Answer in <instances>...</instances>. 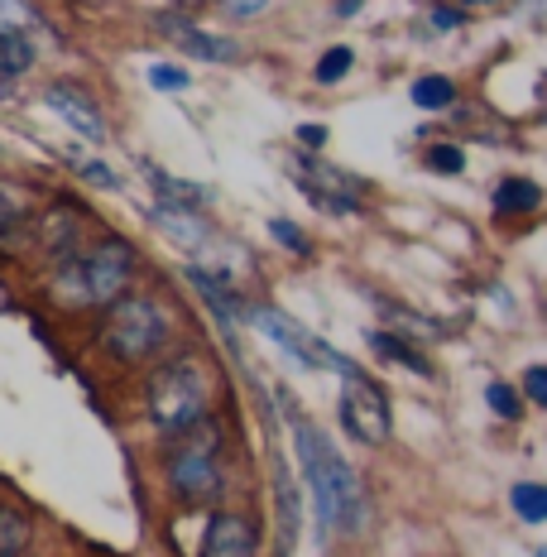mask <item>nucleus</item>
I'll return each instance as SVG.
<instances>
[{"label":"nucleus","mask_w":547,"mask_h":557,"mask_svg":"<svg viewBox=\"0 0 547 557\" xmlns=\"http://www.w3.org/2000/svg\"><path fill=\"white\" fill-rule=\"evenodd\" d=\"M427 20H433L437 29H457V25H465V15H461V10H451V5H433V15H427Z\"/></svg>","instance_id":"32"},{"label":"nucleus","mask_w":547,"mask_h":557,"mask_svg":"<svg viewBox=\"0 0 547 557\" xmlns=\"http://www.w3.org/2000/svg\"><path fill=\"white\" fill-rule=\"evenodd\" d=\"M509 500H514V509H519V519H523V524H543V519H547V491H543V485L519 481Z\"/></svg>","instance_id":"20"},{"label":"nucleus","mask_w":547,"mask_h":557,"mask_svg":"<svg viewBox=\"0 0 547 557\" xmlns=\"http://www.w3.org/2000/svg\"><path fill=\"white\" fill-rule=\"evenodd\" d=\"M145 178H149V188L164 197L169 212H202V202H207L202 183H183V178H173V173L154 169V164H145Z\"/></svg>","instance_id":"12"},{"label":"nucleus","mask_w":547,"mask_h":557,"mask_svg":"<svg viewBox=\"0 0 547 557\" xmlns=\"http://www.w3.org/2000/svg\"><path fill=\"white\" fill-rule=\"evenodd\" d=\"M274 0H221V15H231V20H254V15H264Z\"/></svg>","instance_id":"28"},{"label":"nucleus","mask_w":547,"mask_h":557,"mask_svg":"<svg viewBox=\"0 0 547 557\" xmlns=\"http://www.w3.org/2000/svg\"><path fill=\"white\" fill-rule=\"evenodd\" d=\"M485 404H490L499 418H519V399H514V389L509 385H490L485 389Z\"/></svg>","instance_id":"27"},{"label":"nucleus","mask_w":547,"mask_h":557,"mask_svg":"<svg viewBox=\"0 0 547 557\" xmlns=\"http://www.w3.org/2000/svg\"><path fill=\"white\" fill-rule=\"evenodd\" d=\"M192 433H197V428H192ZM169 485L178 491V500H188V505H202V500H212V495L221 491L212 428H202V433H197L188 447L173 451V461H169Z\"/></svg>","instance_id":"6"},{"label":"nucleus","mask_w":547,"mask_h":557,"mask_svg":"<svg viewBox=\"0 0 547 557\" xmlns=\"http://www.w3.org/2000/svg\"><path fill=\"white\" fill-rule=\"evenodd\" d=\"M389 322H394L399 332H409V336H437V332H442L437 322H423V318H418V312H409V308H389Z\"/></svg>","instance_id":"23"},{"label":"nucleus","mask_w":547,"mask_h":557,"mask_svg":"<svg viewBox=\"0 0 547 557\" xmlns=\"http://www.w3.org/2000/svg\"><path fill=\"white\" fill-rule=\"evenodd\" d=\"M523 394H529L533 404H547V370L543 366H529V375H523Z\"/></svg>","instance_id":"30"},{"label":"nucleus","mask_w":547,"mask_h":557,"mask_svg":"<svg viewBox=\"0 0 547 557\" xmlns=\"http://www.w3.org/2000/svg\"><path fill=\"white\" fill-rule=\"evenodd\" d=\"M107 322H101V346L115 361H145L164 346L169 336V318L154 298L145 294H121L115 304H107Z\"/></svg>","instance_id":"4"},{"label":"nucleus","mask_w":547,"mask_h":557,"mask_svg":"<svg viewBox=\"0 0 547 557\" xmlns=\"http://www.w3.org/2000/svg\"><path fill=\"white\" fill-rule=\"evenodd\" d=\"M29 5L25 0H0V29H20V25H29Z\"/></svg>","instance_id":"29"},{"label":"nucleus","mask_w":547,"mask_h":557,"mask_svg":"<svg viewBox=\"0 0 547 557\" xmlns=\"http://www.w3.org/2000/svg\"><path fill=\"white\" fill-rule=\"evenodd\" d=\"M73 169L83 173L87 183H97V188H115V173H111V169H101V159H83V154H73Z\"/></svg>","instance_id":"26"},{"label":"nucleus","mask_w":547,"mask_h":557,"mask_svg":"<svg viewBox=\"0 0 547 557\" xmlns=\"http://www.w3.org/2000/svg\"><path fill=\"white\" fill-rule=\"evenodd\" d=\"M15 216H20V197L0 188V236H5V231H10V222H15Z\"/></svg>","instance_id":"31"},{"label":"nucleus","mask_w":547,"mask_h":557,"mask_svg":"<svg viewBox=\"0 0 547 557\" xmlns=\"http://www.w3.org/2000/svg\"><path fill=\"white\" fill-rule=\"evenodd\" d=\"M159 29L169 34L178 49H188L192 58H202V63H236L240 58V44H231V39H221V34H207V29H197L188 25V20H173V15H159L154 20Z\"/></svg>","instance_id":"9"},{"label":"nucleus","mask_w":547,"mask_h":557,"mask_svg":"<svg viewBox=\"0 0 547 557\" xmlns=\"http://www.w3.org/2000/svg\"><path fill=\"white\" fill-rule=\"evenodd\" d=\"M43 101H49V107L63 115V121L73 125L77 135H87L91 145H101V139H107V121H101V111L87 101V91H83V87H73V83H53L49 91H43Z\"/></svg>","instance_id":"8"},{"label":"nucleus","mask_w":547,"mask_h":557,"mask_svg":"<svg viewBox=\"0 0 547 557\" xmlns=\"http://www.w3.org/2000/svg\"><path fill=\"white\" fill-rule=\"evenodd\" d=\"M77 236H83V222H77L73 212H53L49 222H43V250L49 255H73Z\"/></svg>","instance_id":"14"},{"label":"nucleus","mask_w":547,"mask_h":557,"mask_svg":"<svg viewBox=\"0 0 547 557\" xmlns=\"http://www.w3.org/2000/svg\"><path fill=\"white\" fill-rule=\"evenodd\" d=\"M461 164H465V154L457 145H433L427 149V169L433 173H461Z\"/></svg>","instance_id":"22"},{"label":"nucleus","mask_w":547,"mask_h":557,"mask_svg":"<svg viewBox=\"0 0 547 557\" xmlns=\"http://www.w3.org/2000/svg\"><path fill=\"white\" fill-rule=\"evenodd\" d=\"M135 250L125 240H97L91 250H77L73 260H63L58 270V294H67L73 304H115L130 284Z\"/></svg>","instance_id":"3"},{"label":"nucleus","mask_w":547,"mask_h":557,"mask_svg":"<svg viewBox=\"0 0 547 557\" xmlns=\"http://www.w3.org/2000/svg\"><path fill=\"white\" fill-rule=\"evenodd\" d=\"M457 101V87H451V77H418L413 83V107L423 111H442Z\"/></svg>","instance_id":"19"},{"label":"nucleus","mask_w":547,"mask_h":557,"mask_svg":"<svg viewBox=\"0 0 547 557\" xmlns=\"http://www.w3.org/2000/svg\"><path fill=\"white\" fill-rule=\"evenodd\" d=\"M145 404H149V423L159 428L164 437H183L188 428L202 423L207 404H212V380L197 361H169L164 370L149 375V389H145Z\"/></svg>","instance_id":"2"},{"label":"nucleus","mask_w":547,"mask_h":557,"mask_svg":"<svg viewBox=\"0 0 547 557\" xmlns=\"http://www.w3.org/2000/svg\"><path fill=\"white\" fill-rule=\"evenodd\" d=\"M254 553H260V539H254V524L246 515H212L202 557H254Z\"/></svg>","instance_id":"10"},{"label":"nucleus","mask_w":547,"mask_h":557,"mask_svg":"<svg viewBox=\"0 0 547 557\" xmlns=\"http://www.w3.org/2000/svg\"><path fill=\"white\" fill-rule=\"evenodd\" d=\"M149 87L183 91V87H188V73H183V67H173V63H154V67H149Z\"/></svg>","instance_id":"24"},{"label":"nucleus","mask_w":547,"mask_h":557,"mask_svg":"<svg viewBox=\"0 0 547 557\" xmlns=\"http://www.w3.org/2000/svg\"><path fill=\"white\" fill-rule=\"evenodd\" d=\"M298 461H302V481H308L322 524L341 529V533H356L365 524V491H360V475L351 471V461L332 447V437L318 433V428H308L302 418H298Z\"/></svg>","instance_id":"1"},{"label":"nucleus","mask_w":547,"mask_h":557,"mask_svg":"<svg viewBox=\"0 0 547 557\" xmlns=\"http://www.w3.org/2000/svg\"><path fill=\"white\" fill-rule=\"evenodd\" d=\"M188 278H192V288H197V294H202L207 298V304H212L216 312H221V318H236V312H240V304H236V294H231V288L226 284H221V278L216 274H207V270H188Z\"/></svg>","instance_id":"17"},{"label":"nucleus","mask_w":547,"mask_h":557,"mask_svg":"<svg viewBox=\"0 0 547 557\" xmlns=\"http://www.w3.org/2000/svg\"><path fill=\"white\" fill-rule=\"evenodd\" d=\"M34 67V44L20 29H0V77H20Z\"/></svg>","instance_id":"13"},{"label":"nucleus","mask_w":547,"mask_h":557,"mask_svg":"<svg viewBox=\"0 0 547 557\" xmlns=\"http://www.w3.org/2000/svg\"><path fill=\"white\" fill-rule=\"evenodd\" d=\"M270 236H274L284 250H294V255H308V250H312V246H308V236H302V231H298L294 222H278V216L270 222Z\"/></svg>","instance_id":"25"},{"label":"nucleus","mask_w":547,"mask_h":557,"mask_svg":"<svg viewBox=\"0 0 547 557\" xmlns=\"http://www.w3.org/2000/svg\"><path fill=\"white\" fill-rule=\"evenodd\" d=\"M288 173L308 188L318 202H327L332 212H356L360 207V183L346 178V173H336L327 164H312V159H288Z\"/></svg>","instance_id":"7"},{"label":"nucleus","mask_w":547,"mask_h":557,"mask_svg":"<svg viewBox=\"0 0 547 557\" xmlns=\"http://www.w3.org/2000/svg\"><path fill=\"white\" fill-rule=\"evenodd\" d=\"M538 202H543V188L533 178H509V183H499V193H495L499 212H533Z\"/></svg>","instance_id":"16"},{"label":"nucleus","mask_w":547,"mask_h":557,"mask_svg":"<svg viewBox=\"0 0 547 557\" xmlns=\"http://www.w3.org/2000/svg\"><path fill=\"white\" fill-rule=\"evenodd\" d=\"M341 423L356 443L365 447H380L389 437V399L375 380H365L360 370L341 375Z\"/></svg>","instance_id":"5"},{"label":"nucleus","mask_w":547,"mask_h":557,"mask_svg":"<svg viewBox=\"0 0 547 557\" xmlns=\"http://www.w3.org/2000/svg\"><path fill=\"white\" fill-rule=\"evenodd\" d=\"M370 346H375L384 361H399L403 370H413V375H433V366H427L409 342H399V336H389V332H370Z\"/></svg>","instance_id":"15"},{"label":"nucleus","mask_w":547,"mask_h":557,"mask_svg":"<svg viewBox=\"0 0 547 557\" xmlns=\"http://www.w3.org/2000/svg\"><path fill=\"white\" fill-rule=\"evenodd\" d=\"M25 543H29L25 515H20V509H10V505H0V557H20V553H25Z\"/></svg>","instance_id":"18"},{"label":"nucleus","mask_w":547,"mask_h":557,"mask_svg":"<svg viewBox=\"0 0 547 557\" xmlns=\"http://www.w3.org/2000/svg\"><path fill=\"white\" fill-rule=\"evenodd\" d=\"M351 63H356V53H351V49H341V44H336V49H327V53L318 58V83H322V87L341 83V77L351 73Z\"/></svg>","instance_id":"21"},{"label":"nucleus","mask_w":547,"mask_h":557,"mask_svg":"<svg viewBox=\"0 0 547 557\" xmlns=\"http://www.w3.org/2000/svg\"><path fill=\"white\" fill-rule=\"evenodd\" d=\"M274 505H278V557H294L298 543V491L284 461H274Z\"/></svg>","instance_id":"11"},{"label":"nucleus","mask_w":547,"mask_h":557,"mask_svg":"<svg viewBox=\"0 0 547 557\" xmlns=\"http://www.w3.org/2000/svg\"><path fill=\"white\" fill-rule=\"evenodd\" d=\"M298 139L302 145H312V149H322L327 145V125H298Z\"/></svg>","instance_id":"33"}]
</instances>
